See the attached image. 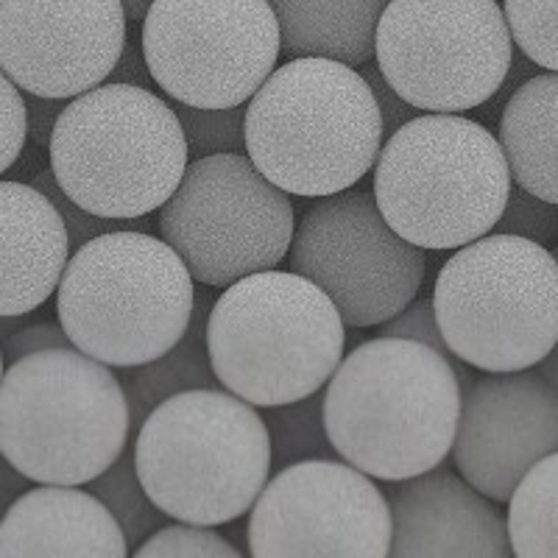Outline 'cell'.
Returning <instances> with one entry per match:
<instances>
[{"instance_id":"1","label":"cell","mask_w":558,"mask_h":558,"mask_svg":"<svg viewBox=\"0 0 558 558\" xmlns=\"http://www.w3.org/2000/svg\"><path fill=\"white\" fill-rule=\"evenodd\" d=\"M466 363L427 343L377 336L341 357L324 386L338 458L375 481H405L445 463L461 416Z\"/></svg>"},{"instance_id":"2","label":"cell","mask_w":558,"mask_h":558,"mask_svg":"<svg viewBox=\"0 0 558 558\" xmlns=\"http://www.w3.org/2000/svg\"><path fill=\"white\" fill-rule=\"evenodd\" d=\"M375 93L352 64L296 57L277 64L246 104V154L291 196L355 187L383 148Z\"/></svg>"},{"instance_id":"3","label":"cell","mask_w":558,"mask_h":558,"mask_svg":"<svg viewBox=\"0 0 558 558\" xmlns=\"http://www.w3.org/2000/svg\"><path fill=\"white\" fill-rule=\"evenodd\" d=\"M137 475L168 520L229 525L271 477L266 418L227 388H191L159 402L134 433Z\"/></svg>"},{"instance_id":"4","label":"cell","mask_w":558,"mask_h":558,"mask_svg":"<svg viewBox=\"0 0 558 558\" xmlns=\"http://www.w3.org/2000/svg\"><path fill=\"white\" fill-rule=\"evenodd\" d=\"M196 279L166 238L112 229L73 248L57 288L70 343L112 368L166 355L187 332Z\"/></svg>"},{"instance_id":"5","label":"cell","mask_w":558,"mask_h":558,"mask_svg":"<svg viewBox=\"0 0 558 558\" xmlns=\"http://www.w3.org/2000/svg\"><path fill=\"white\" fill-rule=\"evenodd\" d=\"M207 349L227 391L274 408L327 386L347 352V324L316 282L268 268L227 286L213 302Z\"/></svg>"},{"instance_id":"6","label":"cell","mask_w":558,"mask_h":558,"mask_svg":"<svg viewBox=\"0 0 558 558\" xmlns=\"http://www.w3.org/2000/svg\"><path fill=\"white\" fill-rule=\"evenodd\" d=\"M48 154L59 187L78 207L121 221L151 216L191 166L171 101L123 82H104L70 98Z\"/></svg>"},{"instance_id":"7","label":"cell","mask_w":558,"mask_h":558,"mask_svg":"<svg viewBox=\"0 0 558 558\" xmlns=\"http://www.w3.org/2000/svg\"><path fill=\"white\" fill-rule=\"evenodd\" d=\"M129 436L121 377L82 349H45L3 372L0 450L32 483L87 486L123 456Z\"/></svg>"},{"instance_id":"8","label":"cell","mask_w":558,"mask_h":558,"mask_svg":"<svg viewBox=\"0 0 558 558\" xmlns=\"http://www.w3.org/2000/svg\"><path fill=\"white\" fill-rule=\"evenodd\" d=\"M511 184L497 134L463 114L430 112L386 137L372 191L405 241L445 252L495 232Z\"/></svg>"},{"instance_id":"9","label":"cell","mask_w":558,"mask_h":558,"mask_svg":"<svg viewBox=\"0 0 558 558\" xmlns=\"http://www.w3.org/2000/svg\"><path fill=\"white\" fill-rule=\"evenodd\" d=\"M433 307L450 355L466 366L533 368L558 341V257L545 243L488 232L441 266Z\"/></svg>"},{"instance_id":"10","label":"cell","mask_w":558,"mask_h":558,"mask_svg":"<svg viewBox=\"0 0 558 558\" xmlns=\"http://www.w3.org/2000/svg\"><path fill=\"white\" fill-rule=\"evenodd\" d=\"M157 227L196 282L227 288L286 260L296 209L291 193L263 177L248 154H209L187 166L159 207Z\"/></svg>"},{"instance_id":"11","label":"cell","mask_w":558,"mask_h":558,"mask_svg":"<svg viewBox=\"0 0 558 558\" xmlns=\"http://www.w3.org/2000/svg\"><path fill=\"white\" fill-rule=\"evenodd\" d=\"M514 37L497 0H388L375 62L418 112H470L500 93Z\"/></svg>"},{"instance_id":"12","label":"cell","mask_w":558,"mask_h":558,"mask_svg":"<svg viewBox=\"0 0 558 558\" xmlns=\"http://www.w3.org/2000/svg\"><path fill=\"white\" fill-rule=\"evenodd\" d=\"M140 45L154 84L191 107H246L282 57L268 0H154Z\"/></svg>"},{"instance_id":"13","label":"cell","mask_w":558,"mask_h":558,"mask_svg":"<svg viewBox=\"0 0 558 558\" xmlns=\"http://www.w3.org/2000/svg\"><path fill=\"white\" fill-rule=\"evenodd\" d=\"M288 263L336 302L347 327H380L405 311L425 282V248L383 218L375 191L349 187L307 209Z\"/></svg>"},{"instance_id":"14","label":"cell","mask_w":558,"mask_h":558,"mask_svg":"<svg viewBox=\"0 0 558 558\" xmlns=\"http://www.w3.org/2000/svg\"><path fill=\"white\" fill-rule=\"evenodd\" d=\"M246 550L282 556H391V508L375 477L341 458L288 463L268 477L246 522Z\"/></svg>"},{"instance_id":"15","label":"cell","mask_w":558,"mask_h":558,"mask_svg":"<svg viewBox=\"0 0 558 558\" xmlns=\"http://www.w3.org/2000/svg\"><path fill=\"white\" fill-rule=\"evenodd\" d=\"M126 39L121 0H0V70L23 93L82 96L112 76Z\"/></svg>"},{"instance_id":"16","label":"cell","mask_w":558,"mask_h":558,"mask_svg":"<svg viewBox=\"0 0 558 558\" xmlns=\"http://www.w3.org/2000/svg\"><path fill=\"white\" fill-rule=\"evenodd\" d=\"M558 450V391L536 372H486L463 386L452 461L488 500L508 502L533 463Z\"/></svg>"},{"instance_id":"17","label":"cell","mask_w":558,"mask_h":558,"mask_svg":"<svg viewBox=\"0 0 558 558\" xmlns=\"http://www.w3.org/2000/svg\"><path fill=\"white\" fill-rule=\"evenodd\" d=\"M393 558H506L508 520L461 472L430 470L391 481Z\"/></svg>"},{"instance_id":"18","label":"cell","mask_w":558,"mask_h":558,"mask_svg":"<svg viewBox=\"0 0 558 558\" xmlns=\"http://www.w3.org/2000/svg\"><path fill=\"white\" fill-rule=\"evenodd\" d=\"M70 235L37 184L0 179V316H23L57 293Z\"/></svg>"},{"instance_id":"19","label":"cell","mask_w":558,"mask_h":558,"mask_svg":"<svg viewBox=\"0 0 558 558\" xmlns=\"http://www.w3.org/2000/svg\"><path fill=\"white\" fill-rule=\"evenodd\" d=\"M9 556L126 558L132 547L89 488L39 483L14 497L0 517V558Z\"/></svg>"},{"instance_id":"20","label":"cell","mask_w":558,"mask_h":558,"mask_svg":"<svg viewBox=\"0 0 558 558\" xmlns=\"http://www.w3.org/2000/svg\"><path fill=\"white\" fill-rule=\"evenodd\" d=\"M288 59L322 57L363 68L375 59L388 0H268Z\"/></svg>"},{"instance_id":"21","label":"cell","mask_w":558,"mask_h":558,"mask_svg":"<svg viewBox=\"0 0 558 558\" xmlns=\"http://www.w3.org/2000/svg\"><path fill=\"white\" fill-rule=\"evenodd\" d=\"M500 146L514 184L558 204V73L545 70L508 96L500 114Z\"/></svg>"},{"instance_id":"22","label":"cell","mask_w":558,"mask_h":558,"mask_svg":"<svg viewBox=\"0 0 558 558\" xmlns=\"http://www.w3.org/2000/svg\"><path fill=\"white\" fill-rule=\"evenodd\" d=\"M209 311H213L209 293L196 291L191 327L179 338V343H173L166 355L154 357V361L118 368L121 372L118 377H121V386L129 400V413H132V433L140 430V425L146 422V416L159 402L171 400L182 391H191V388L221 386L207 349Z\"/></svg>"},{"instance_id":"23","label":"cell","mask_w":558,"mask_h":558,"mask_svg":"<svg viewBox=\"0 0 558 558\" xmlns=\"http://www.w3.org/2000/svg\"><path fill=\"white\" fill-rule=\"evenodd\" d=\"M508 542L520 558H558V450L536 461L508 500Z\"/></svg>"},{"instance_id":"24","label":"cell","mask_w":558,"mask_h":558,"mask_svg":"<svg viewBox=\"0 0 558 558\" xmlns=\"http://www.w3.org/2000/svg\"><path fill=\"white\" fill-rule=\"evenodd\" d=\"M266 425L271 436L274 470L311 458H336V447L324 422V388L305 400L266 408Z\"/></svg>"},{"instance_id":"25","label":"cell","mask_w":558,"mask_h":558,"mask_svg":"<svg viewBox=\"0 0 558 558\" xmlns=\"http://www.w3.org/2000/svg\"><path fill=\"white\" fill-rule=\"evenodd\" d=\"M87 486L112 511L118 525L126 533V542L132 550L168 522L166 511L151 500V495L140 481L137 466H134V450H129V447L104 475L89 481Z\"/></svg>"},{"instance_id":"26","label":"cell","mask_w":558,"mask_h":558,"mask_svg":"<svg viewBox=\"0 0 558 558\" xmlns=\"http://www.w3.org/2000/svg\"><path fill=\"white\" fill-rule=\"evenodd\" d=\"M171 107L179 114L193 159L209 154H246V107L209 109L182 101H171Z\"/></svg>"},{"instance_id":"27","label":"cell","mask_w":558,"mask_h":558,"mask_svg":"<svg viewBox=\"0 0 558 558\" xmlns=\"http://www.w3.org/2000/svg\"><path fill=\"white\" fill-rule=\"evenodd\" d=\"M517 51L558 73V0H502Z\"/></svg>"},{"instance_id":"28","label":"cell","mask_w":558,"mask_h":558,"mask_svg":"<svg viewBox=\"0 0 558 558\" xmlns=\"http://www.w3.org/2000/svg\"><path fill=\"white\" fill-rule=\"evenodd\" d=\"M132 553L137 558H241V550L227 536L209 525H193V522H173V525L166 522Z\"/></svg>"},{"instance_id":"29","label":"cell","mask_w":558,"mask_h":558,"mask_svg":"<svg viewBox=\"0 0 558 558\" xmlns=\"http://www.w3.org/2000/svg\"><path fill=\"white\" fill-rule=\"evenodd\" d=\"M32 184H37L39 191H43L45 196L57 204L59 216L64 218V227H68L70 248L84 246L87 241L104 235V232H112V229H146V218H132V221H121V218H104V216H96V213H89V209L78 207V204L73 202V198H70L68 193L62 191V187H59V182H57V177H53L51 166L34 173Z\"/></svg>"},{"instance_id":"30","label":"cell","mask_w":558,"mask_h":558,"mask_svg":"<svg viewBox=\"0 0 558 558\" xmlns=\"http://www.w3.org/2000/svg\"><path fill=\"white\" fill-rule=\"evenodd\" d=\"M495 232H508V235H520L547 246L558 238V204L533 196L520 184H511L506 209H502Z\"/></svg>"},{"instance_id":"31","label":"cell","mask_w":558,"mask_h":558,"mask_svg":"<svg viewBox=\"0 0 558 558\" xmlns=\"http://www.w3.org/2000/svg\"><path fill=\"white\" fill-rule=\"evenodd\" d=\"M28 143L26 96L12 78L0 70V177L14 168Z\"/></svg>"},{"instance_id":"32","label":"cell","mask_w":558,"mask_h":558,"mask_svg":"<svg viewBox=\"0 0 558 558\" xmlns=\"http://www.w3.org/2000/svg\"><path fill=\"white\" fill-rule=\"evenodd\" d=\"M380 336L391 338H408V341L427 343V347L445 352L447 357L450 349H447L445 336H441V327H438L436 307H433V299H413L405 311H400L393 318H388L386 324H380Z\"/></svg>"},{"instance_id":"33","label":"cell","mask_w":558,"mask_h":558,"mask_svg":"<svg viewBox=\"0 0 558 558\" xmlns=\"http://www.w3.org/2000/svg\"><path fill=\"white\" fill-rule=\"evenodd\" d=\"M57 347H73L64 332L62 324L51 322H28L23 324L17 332L3 338V355H7V363L20 361V357H28L34 352H45V349H57Z\"/></svg>"},{"instance_id":"34","label":"cell","mask_w":558,"mask_h":558,"mask_svg":"<svg viewBox=\"0 0 558 558\" xmlns=\"http://www.w3.org/2000/svg\"><path fill=\"white\" fill-rule=\"evenodd\" d=\"M363 78L368 82V87H372V93H375V101L377 107H380V114H383V134L386 137H391L397 129L405 126L408 121H413L416 118L418 109L413 107V104H408L405 98L397 93V89L391 87V84L386 82V76L380 73V68L377 64H363Z\"/></svg>"},{"instance_id":"35","label":"cell","mask_w":558,"mask_h":558,"mask_svg":"<svg viewBox=\"0 0 558 558\" xmlns=\"http://www.w3.org/2000/svg\"><path fill=\"white\" fill-rule=\"evenodd\" d=\"M26 96V112H28V140L34 146L48 148L51 146V134L57 126L59 114H62L64 104L62 98H43L34 93H23Z\"/></svg>"},{"instance_id":"36","label":"cell","mask_w":558,"mask_h":558,"mask_svg":"<svg viewBox=\"0 0 558 558\" xmlns=\"http://www.w3.org/2000/svg\"><path fill=\"white\" fill-rule=\"evenodd\" d=\"M107 82L140 84V87L151 89L154 78L151 73H148V64H146V57H143V45H140V39L137 43H134V39H126V48H123L121 59H118L112 76H109Z\"/></svg>"},{"instance_id":"37","label":"cell","mask_w":558,"mask_h":558,"mask_svg":"<svg viewBox=\"0 0 558 558\" xmlns=\"http://www.w3.org/2000/svg\"><path fill=\"white\" fill-rule=\"evenodd\" d=\"M28 483L32 481H28V477L3 456V450H0V506H9L14 497L23 495L28 488Z\"/></svg>"},{"instance_id":"38","label":"cell","mask_w":558,"mask_h":558,"mask_svg":"<svg viewBox=\"0 0 558 558\" xmlns=\"http://www.w3.org/2000/svg\"><path fill=\"white\" fill-rule=\"evenodd\" d=\"M533 368H536V372H539V375L545 377V380L558 391V341H556V347H553L550 352H547V355L542 357V361L536 363Z\"/></svg>"},{"instance_id":"39","label":"cell","mask_w":558,"mask_h":558,"mask_svg":"<svg viewBox=\"0 0 558 558\" xmlns=\"http://www.w3.org/2000/svg\"><path fill=\"white\" fill-rule=\"evenodd\" d=\"M123 9H126V17L132 20V23H140V20L146 17V12L151 9L154 0H121Z\"/></svg>"},{"instance_id":"40","label":"cell","mask_w":558,"mask_h":558,"mask_svg":"<svg viewBox=\"0 0 558 558\" xmlns=\"http://www.w3.org/2000/svg\"><path fill=\"white\" fill-rule=\"evenodd\" d=\"M3 372H7V355H3V343H0V380H3Z\"/></svg>"}]
</instances>
